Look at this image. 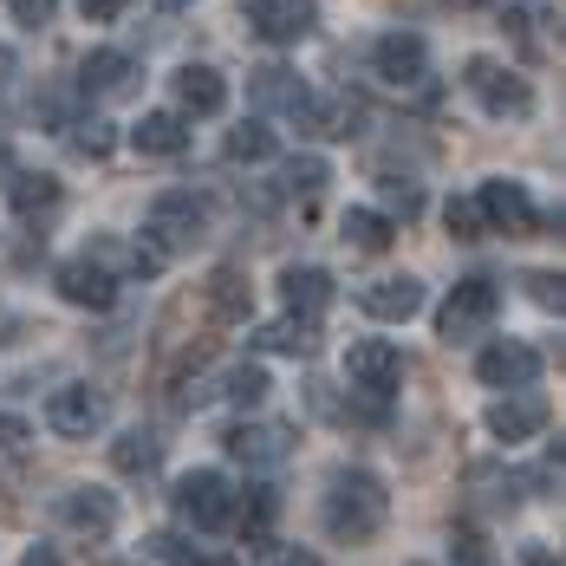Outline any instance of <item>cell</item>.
<instances>
[{
    "instance_id": "6da1fadb",
    "label": "cell",
    "mask_w": 566,
    "mask_h": 566,
    "mask_svg": "<svg viewBox=\"0 0 566 566\" xmlns=\"http://www.w3.org/2000/svg\"><path fill=\"white\" fill-rule=\"evenodd\" d=\"M319 514H326L333 541H371L385 527V514H391V495H385V482L371 469H339L326 482V509Z\"/></svg>"
},
{
    "instance_id": "7a4b0ae2",
    "label": "cell",
    "mask_w": 566,
    "mask_h": 566,
    "mask_svg": "<svg viewBox=\"0 0 566 566\" xmlns=\"http://www.w3.org/2000/svg\"><path fill=\"white\" fill-rule=\"evenodd\" d=\"M176 514H182L196 534H222L228 521L241 514V502H234V482H228L222 469H189V475L176 482Z\"/></svg>"
},
{
    "instance_id": "3957f363",
    "label": "cell",
    "mask_w": 566,
    "mask_h": 566,
    "mask_svg": "<svg viewBox=\"0 0 566 566\" xmlns=\"http://www.w3.org/2000/svg\"><path fill=\"white\" fill-rule=\"evenodd\" d=\"M462 85H469V98L489 117H527L534 112V85H527L514 65H502V59H469V65H462Z\"/></svg>"
},
{
    "instance_id": "277c9868",
    "label": "cell",
    "mask_w": 566,
    "mask_h": 566,
    "mask_svg": "<svg viewBox=\"0 0 566 566\" xmlns=\"http://www.w3.org/2000/svg\"><path fill=\"white\" fill-rule=\"evenodd\" d=\"M495 313H502V286L489 281V274H469V281L450 286V300H443V313H437V333H443L450 345L475 339Z\"/></svg>"
},
{
    "instance_id": "5b68a950",
    "label": "cell",
    "mask_w": 566,
    "mask_h": 566,
    "mask_svg": "<svg viewBox=\"0 0 566 566\" xmlns=\"http://www.w3.org/2000/svg\"><path fill=\"white\" fill-rule=\"evenodd\" d=\"M202 228H209V202H202L196 189H164V196L150 202V234H157V248H164V254L189 248Z\"/></svg>"
},
{
    "instance_id": "8992f818",
    "label": "cell",
    "mask_w": 566,
    "mask_h": 566,
    "mask_svg": "<svg viewBox=\"0 0 566 566\" xmlns=\"http://www.w3.org/2000/svg\"><path fill=\"white\" fill-rule=\"evenodd\" d=\"M345 378L385 403V397L403 385V352H397L391 339H352L345 345Z\"/></svg>"
},
{
    "instance_id": "52a82bcc",
    "label": "cell",
    "mask_w": 566,
    "mask_h": 566,
    "mask_svg": "<svg viewBox=\"0 0 566 566\" xmlns=\"http://www.w3.org/2000/svg\"><path fill=\"white\" fill-rule=\"evenodd\" d=\"M371 72L385 78V85H397V92H417L423 78H430V46H423V33H385L378 46H371Z\"/></svg>"
},
{
    "instance_id": "ba28073f",
    "label": "cell",
    "mask_w": 566,
    "mask_h": 566,
    "mask_svg": "<svg viewBox=\"0 0 566 566\" xmlns=\"http://www.w3.org/2000/svg\"><path fill=\"white\" fill-rule=\"evenodd\" d=\"M475 202H482V222L502 228V234H534L541 228V209H534L527 182H514V176H489L475 189Z\"/></svg>"
},
{
    "instance_id": "9c48e42d",
    "label": "cell",
    "mask_w": 566,
    "mask_h": 566,
    "mask_svg": "<svg viewBox=\"0 0 566 566\" xmlns=\"http://www.w3.org/2000/svg\"><path fill=\"white\" fill-rule=\"evenodd\" d=\"M46 423H53L59 437H98L112 423V403H105V391H92V385H59L46 397Z\"/></svg>"
},
{
    "instance_id": "30bf717a",
    "label": "cell",
    "mask_w": 566,
    "mask_h": 566,
    "mask_svg": "<svg viewBox=\"0 0 566 566\" xmlns=\"http://www.w3.org/2000/svg\"><path fill=\"white\" fill-rule=\"evenodd\" d=\"M53 286H59V300H65V306H85V313H112V306H117V274H112V268H98L92 254L59 261Z\"/></svg>"
},
{
    "instance_id": "8fae6325",
    "label": "cell",
    "mask_w": 566,
    "mask_h": 566,
    "mask_svg": "<svg viewBox=\"0 0 566 566\" xmlns=\"http://www.w3.org/2000/svg\"><path fill=\"white\" fill-rule=\"evenodd\" d=\"M248 27H254L268 46H300V40L319 27V7H313V0H248Z\"/></svg>"
},
{
    "instance_id": "7c38bea8",
    "label": "cell",
    "mask_w": 566,
    "mask_h": 566,
    "mask_svg": "<svg viewBox=\"0 0 566 566\" xmlns=\"http://www.w3.org/2000/svg\"><path fill=\"white\" fill-rule=\"evenodd\" d=\"M423 300H430V286L417 281V274H385V281L358 286V306H365L371 319H385V326L417 319V313H423Z\"/></svg>"
},
{
    "instance_id": "4fadbf2b",
    "label": "cell",
    "mask_w": 566,
    "mask_h": 566,
    "mask_svg": "<svg viewBox=\"0 0 566 566\" xmlns=\"http://www.w3.org/2000/svg\"><path fill=\"white\" fill-rule=\"evenodd\" d=\"M475 378H482V385H495V391H521V385H534V378H541V352H534V345H521V339H495V345H482Z\"/></svg>"
},
{
    "instance_id": "5bb4252c",
    "label": "cell",
    "mask_w": 566,
    "mask_h": 566,
    "mask_svg": "<svg viewBox=\"0 0 566 566\" xmlns=\"http://www.w3.org/2000/svg\"><path fill=\"white\" fill-rule=\"evenodd\" d=\"M170 85H176V105H182L176 117H216V112H228V78L216 72V65H196V59H189V65H176Z\"/></svg>"
},
{
    "instance_id": "9a60e30c",
    "label": "cell",
    "mask_w": 566,
    "mask_h": 566,
    "mask_svg": "<svg viewBox=\"0 0 566 566\" xmlns=\"http://www.w3.org/2000/svg\"><path fill=\"white\" fill-rule=\"evenodd\" d=\"M78 85L98 92V98H124L137 85V59L117 53V46H92V53L78 59Z\"/></svg>"
},
{
    "instance_id": "2e32d148",
    "label": "cell",
    "mask_w": 566,
    "mask_h": 566,
    "mask_svg": "<svg viewBox=\"0 0 566 566\" xmlns=\"http://www.w3.org/2000/svg\"><path fill=\"white\" fill-rule=\"evenodd\" d=\"M547 430V397H502L489 403V437L495 443H527Z\"/></svg>"
},
{
    "instance_id": "e0dca14e",
    "label": "cell",
    "mask_w": 566,
    "mask_h": 566,
    "mask_svg": "<svg viewBox=\"0 0 566 566\" xmlns=\"http://www.w3.org/2000/svg\"><path fill=\"white\" fill-rule=\"evenodd\" d=\"M130 150L137 157H182L189 150V124L176 112H144L130 124Z\"/></svg>"
},
{
    "instance_id": "ac0fdd59",
    "label": "cell",
    "mask_w": 566,
    "mask_h": 566,
    "mask_svg": "<svg viewBox=\"0 0 566 566\" xmlns=\"http://www.w3.org/2000/svg\"><path fill=\"white\" fill-rule=\"evenodd\" d=\"M281 300H286V313L319 319L333 306V274L326 268H281Z\"/></svg>"
},
{
    "instance_id": "d6986e66",
    "label": "cell",
    "mask_w": 566,
    "mask_h": 566,
    "mask_svg": "<svg viewBox=\"0 0 566 566\" xmlns=\"http://www.w3.org/2000/svg\"><path fill=\"white\" fill-rule=\"evenodd\" d=\"M339 234H345V248H358V254H385L391 234H397V222L391 216H378V209H345Z\"/></svg>"
},
{
    "instance_id": "ffe728a7",
    "label": "cell",
    "mask_w": 566,
    "mask_h": 566,
    "mask_svg": "<svg viewBox=\"0 0 566 566\" xmlns=\"http://www.w3.org/2000/svg\"><path fill=\"white\" fill-rule=\"evenodd\" d=\"M254 352H286V358H300V352H313V319H300V313H281V319H268V326H254Z\"/></svg>"
},
{
    "instance_id": "44dd1931",
    "label": "cell",
    "mask_w": 566,
    "mask_h": 566,
    "mask_svg": "<svg viewBox=\"0 0 566 566\" xmlns=\"http://www.w3.org/2000/svg\"><path fill=\"white\" fill-rule=\"evenodd\" d=\"M222 150H228V164H268V157L281 150V137L268 130V117H241V124L228 130Z\"/></svg>"
},
{
    "instance_id": "7402d4cb",
    "label": "cell",
    "mask_w": 566,
    "mask_h": 566,
    "mask_svg": "<svg viewBox=\"0 0 566 566\" xmlns=\"http://www.w3.org/2000/svg\"><path fill=\"white\" fill-rule=\"evenodd\" d=\"M248 92H254V105H268V112H300V105H306V85H300L286 65H261Z\"/></svg>"
},
{
    "instance_id": "603a6c76",
    "label": "cell",
    "mask_w": 566,
    "mask_h": 566,
    "mask_svg": "<svg viewBox=\"0 0 566 566\" xmlns=\"http://www.w3.org/2000/svg\"><path fill=\"white\" fill-rule=\"evenodd\" d=\"M222 443H228V455H241V462H281V455H286V430H268V423H234Z\"/></svg>"
},
{
    "instance_id": "cb8c5ba5",
    "label": "cell",
    "mask_w": 566,
    "mask_h": 566,
    "mask_svg": "<svg viewBox=\"0 0 566 566\" xmlns=\"http://www.w3.org/2000/svg\"><path fill=\"white\" fill-rule=\"evenodd\" d=\"M65 521L85 527V534H112L117 527V502L105 495V489H72V495H65Z\"/></svg>"
},
{
    "instance_id": "d4e9b609",
    "label": "cell",
    "mask_w": 566,
    "mask_h": 566,
    "mask_svg": "<svg viewBox=\"0 0 566 566\" xmlns=\"http://www.w3.org/2000/svg\"><path fill=\"white\" fill-rule=\"evenodd\" d=\"M157 462H164V443H157L150 430H124V437L112 443V469L117 475H150Z\"/></svg>"
},
{
    "instance_id": "484cf974",
    "label": "cell",
    "mask_w": 566,
    "mask_h": 566,
    "mask_svg": "<svg viewBox=\"0 0 566 566\" xmlns=\"http://www.w3.org/2000/svg\"><path fill=\"white\" fill-rule=\"evenodd\" d=\"M300 124H306V130H313V137H352V105H345V98H313V92H306V105H300Z\"/></svg>"
},
{
    "instance_id": "4316f807",
    "label": "cell",
    "mask_w": 566,
    "mask_h": 566,
    "mask_svg": "<svg viewBox=\"0 0 566 566\" xmlns=\"http://www.w3.org/2000/svg\"><path fill=\"white\" fill-rule=\"evenodd\" d=\"M7 202H13L20 216L53 209V202H59V182H53V176H40V170H13V176H7Z\"/></svg>"
},
{
    "instance_id": "83f0119b",
    "label": "cell",
    "mask_w": 566,
    "mask_h": 566,
    "mask_svg": "<svg viewBox=\"0 0 566 566\" xmlns=\"http://www.w3.org/2000/svg\"><path fill=\"white\" fill-rule=\"evenodd\" d=\"M209 306H216V319H248V274L241 268H216Z\"/></svg>"
},
{
    "instance_id": "f1b7e54d",
    "label": "cell",
    "mask_w": 566,
    "mask_h": 566,
    "mask_svg": "<svg viewBox=\"0 0 566 566\" xmlns=\"http://www.w3.org/2000/svg\"><path fill=\"white\" fill-rule=\"evenodd\" d=\"M281 182H286V196H306V202H313V196H319V189L333 182V164L306 150V157H293V164L281 170Z\"/></svg>"
},
{
    "instance_id": "f546056e",
    "label": "cell",
    "mask_w": 566,
    "mask_h": 566,
    "mask_svg": "<svg viewBox=\"0 0 566 566\" xmlns=\"http://www.w3.org/2000/svg\"><path fill=\"white\" fill-rule=\"evenodd\" d=\"M112 144H117V124H105V117H85V124H72V150L78 157H112Z\"/></svg>"
},
{
    "instance_id": "4dcf8cb0",
    "label": "cell",
    "mask_w": 566,
    "mask_h": 566,
    "mask_svg": "<svg viewBox=\"0 0 566 566\" xmlns=\"http://www.w3.org/2000/svg\"><path fill=\"white\" fill-rule=\"evenodd\" d=\"M268 391H274V385H268L261 365H234V371L222 378V397H234V403H261Z\"/></svg>"
},
{
    "instance_id": "1f68e13d",
    "label": "cell",
    "mask_w": 566,
    "mask_h": 566,
    "mask_svg": "<svg viewBox=\"0 0 566 566\" xmlns=\"http://www.w3.org/2000/svg\"><path fill=\"white\" fill-rule=\"evenodd\" d=\"M443 222H450V234L455 241H482V202L475 196H450V209H443Z\"/></svg>"
},
{
    "instance_id": "d6a6232c",
    "label": "cell",
    "mask_w": 566,
    "mask_h": 566,
    "mask_svg": "<svg viewBox=\"0 0 566 566\" xmlns=\"http://www.w3.org/2000/svg\"><path fill=\"white\" fill-rule=\"evenodd\" d=\"M7 13H13V27L40 33V27H53L59 20V0H7Z\"/></svg>"
},
{
    "instance_id": "836d02e7",
    "label": "cell",
    "mask_w": 566,
    "mask_h": 566,
    "mask_svg": "<svg viewBox=\"0 0 566 566\" xmlns=\"http://www.w3.org/2000/svg\"><path fill=\"white\" fill-rule=\"evenodd\" d=\"M254 566H319L300 547H281V541H254Z\"/></svg>"
},
{
    "instance_id": "e575fe53",
    "label": "cell",
    "mask_w": 566,
    "mask_h": 566,
    "mask_svg": "<svg viewBox=\"0 0 566 566\" xmlns=\"http://www.w3.org/2000/svg\"><path fill=\"white\" fill-rule=\"evenodd\" d=\"M254 502H248V527H254V541H268V521L281 514V502H274V489H248Z\"/></svg>"
},
{
    "instance_id": "d590c367",
    "label": "cell",
    "mask_w": 566,
    "mask_h": 566,
    "mask_svg": "<svg viewBox=\"0 0 566 566\" xmlns=\"http://www.w3.org/2000/svg\"><path fill=\"white\" fill-rule=\"evenodd\" d=\"M527 293H534V306H547V313H560V306H566L560 274H527Z\"/></svg>"
},
{
    "instance_id": "8d00e7d4",
    "label": "cell",
    "mask_w": 566,
    "mask_h": 566,
    "mask_svg": "<svg viewBox=\"0 0 566 566\" xmlns=\"http://www.w3.org/2000/svg\"><path fill=\"white\" fill-rule=\"evenodd\" d=\"M27 443H33V423L7 410V417H0V455H20V450H27Z\"/></svg>"
},
{
    "instance_id": "74e56055",
    "label": "cell",
    "mask_w": 566,
    "mask_h": 566,
    "mask_svg": "<svg viewBox=\"0 0 566 566\" xmlns=\"http://www.w3.org/2000/svg\"><path fill=\"white\" fill-rule=\"evenodd\" d=\"M78 13H85L92 27H112V20H124V13H130V0H78Z\"/></svg>"
},
{
    "instance_id": "f35d334b",
    "label": "cell",
    "mask_w": 566,
    "mask_h": 566,
    "mask_svg": "<svg viewBox=\"0 0 566 566\" xmlns=\"http://www.w3.org/2000/svg\"><path fill=\"white\" fill-rule=\"evenodd\" d=\"M521 566H560V560H554V547H541V541H527V547H521Z\"/></svg>"
},
{
    "instance_id": "ab89813d",
    "label": "cell",
    "mask_w": 566,
    "mask_h": 566,
    "mask_svg": "<svg viewBox=\"0 0 566 566\" xmlns=\"http://www.w3.org/2000/svg\"><path fill=\"white\" fill-rule=\"evenodd\" d=\"M20 566H65V560H59L53 547H33V554H27V560H20Z\"/></svg>"
},
{
    "instance_id": "60d3db41",
    "label": "cell",
    "mask_w": 566,
    "mask_h": 566,
    "mask_svg": "<svg viewBox=\"0 0 566 566\" xmlns=\"http://www.w3.org/2000/svg\"><path fill=\"white\" fill-rule=\"evenodd\" d=\"M7 72H13V53H0V85H7Z\"/></svg>"
}]
</instances>
